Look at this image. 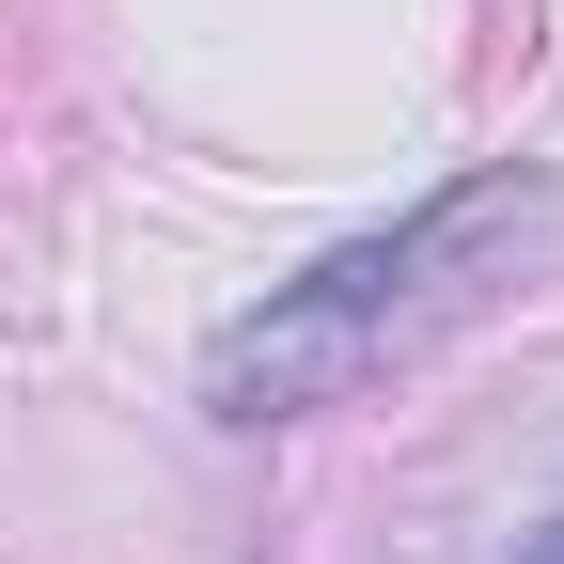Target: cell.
Returning <instances> with one entry per match:
<instances>
[{
	"label": "cell",
	"mask_w": 564,
	"mask_h": 564,
	"mask_svg": "<svg viewBox=\"0 0 564 564\" xmlns=\"http://www.w3.org/2000/svg\"><path fill=\"white\" fill-rule=\"evenodd\" d=\"M549 220V188L533 173H470L440 188L423 220L361 236V251H329L314 282H282L267 314H236L220 345H204V408L220 423H299V408H345V392H377L423 329H455L486 282H502Z\"/></svg>",
	"instance_id": "obj_1"
},
{
	"label": "cell",
	"mask_w": 564,
	"mask_h": 564,
	"mask_svg": "<svg viewBox=\"0 0 564 564\" xmlns=\"http://www.w3.org/2000/svg\"><path fill=\"white\" fill-rule=\"evenodd\" d=\"M533 564H564V518H549V533H533Z\"/></svg>",
	"instance_id": "obj_2"
}]
</instances>
